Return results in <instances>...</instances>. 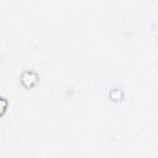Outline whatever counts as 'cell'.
<instances>
[{
	"mask_svg": "<svg viewBox=\"0 0 158 158\" xmlns=\"http://www.w3.org/2000/svg\"><path fill=\"white\" fill-rule=\"evenodd\" d=\"M109 96H110V99H111L112 101L120 102V101L123 99V91H122L121 88H117V86H116V88H112V89L110 90Z\"/></svg>",
	"mask_w": 158,
	"mask_h": 158,
	"instance_id": "2",
	"label": "cell"
},
{
	"mask_svg": "<svg viewBox=\"0 0 158 158\" xmlns=\"http://www.w3.org/2000/svg\"><path fill=\"white\" fill-rule=\"evenodd\" d=\"M7 106H9V101H7L5 98L0 96V117L5 114V111H6Z\"/></svg>",
	"mask_w": 158,
	"mask_h": 158,
	"instance_id": "3",
	"label": "cell"
},
{
	"mask_svg": "<svg viewBox=\"0 0 158 158\" xmlns=\"http://www.w3.org/2000/svg\"><path fill=\"white\" fill-rule=\"evenodd\" d=\"M38 74L35 70H23L20 77V81L26 89L33 88L38 83Z\"/></svg>",
	"mask_w": 158,
	"mask_h": 158,
	"instance_id": "1",
	"label": "cell"
}]
</instances>
